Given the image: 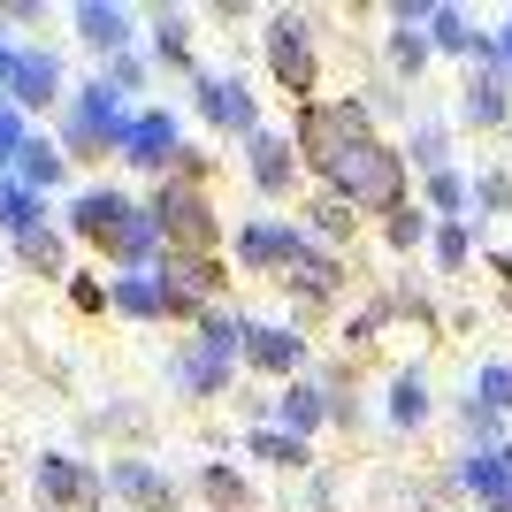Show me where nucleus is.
I'll return each mask as SVG.
<instances>
[{
  "mask_svg": "<svg viewBox=\"0 0 512 512\" xmlns=\"http://www.w3.org/2000/svg\"><path fill=\"white\" fill-rule=\"evenodd\" d=\"M8 85H16V100H23V107H46V100H54V85H62V69L46 62V54H23Z\"/></svg>",
  "mask_w": 512,
  "mask_h": 512,
  "instance_id": "obj_1",
  "label": "nucleus"
},
{
  "mask_svg": "<svg viewBox=\"0 0 512 512\" xmlns=\"http://www.w3.org/2000/svg\"><path fill=\"white\" fill-rule=\"evenodd\" d=\"M0 230L8 237L39 230V192H31V184H0Z\"/></svg>",
  "mask_w": 512,
  "mask_h": 512,
  "instance_id": "obj_2",
  "label": "nucleus"
},
{
  "mask_svg": "<svg viewBox=\"0 0 512 512\" xmlns=\"http://www.w3.org/2000/svg\"><path fill=\"white\" fill-rule=\"evenodd\" d=\"M169 146H176V130L161 123V115H146V123L130 130V161H146V169H161V161H169Z\"/></svg>",
  "mask_w": 512,
  "mask_h": 512,
  "instance_id": "obj_3",
  "label": "nucleus"
},
{
  "mask_svg": "<svg viewBox=\"0 0 512 512\" xmlns=\"http://www.w3.org/2000/svg\"><path fill=\"white\" fill-rule=\"evenodd\" d=\"M39 490L54 497V505H77V497H92V482L69 467V459H46V467H39Z\"/></svg>",
  "mask_w": 512,
  "mask_h": 512,
  "instance_id": "obj_4",
  "label": "nucleus"
},
{
  "mask_svg": "<svg viewBox=\"0 0 512 512\" xmlns=\"http://www.w3.org/2000/svg\"><path fill=\"white\" fill-rule=\"evenodd\" d=\"M54 176H62V153H54V146H23V184H31V192L54 184Z\"/></svg>",
  "mask_w": 512,
  "mask_h": 512,
  "instance_id": "obj_5",
  "label": "nucleus"
},
{
  "mask_svg": "<svg viewBox=\"0 0 512 512\" xmlns=\"http://www.w3.org/2000/svg\"><path fill=\"white\" fill-rule=\"evenodd\" d=\"M16 253L31 260V268H62V237H54V230H31V237H16Z\"/></svg>",
  "mask_w": 512,
  "mask_h": 512,
  "instance_id": "obj_6",
  "label": "nucleus"
},
{
  "mask_svg": "<svg viewBox=\"0 0 512 512\" xmlns=\"http://www.w3.org/2000/svg\"><path fill=\"white\" fill-rule=\"evenodd\" d=\"M85 39L115 46V39H123V16H115V8H85Z\"/></svg>",
  "mask_w": 512,
  "mask_h": 512,
  "instance_id": "obj_7",
  "label": "nucleus"
},
{
  "mask_svg": "<svg viewBox=\"0 0 512 512\" xmlns=\"http://www.w3.org/2000/svg\"><path fill=\"white\" fill-rule=\"evenodd\" d=\"M253 176H260V184H283V146L260 138V146H253Z\"/></svg>",
  "mask_w": 512,
  "mask_h": 512,
  "instance_id": "obj_8",
  "label": "nucleus"
},
{
  "mask_svg": "<svg viewBox=\"0 0 512 512\" xmlns=\"http://www.w3.org/2000/svg\"><path fill=\"white\" fill-rule=\"evenodd\" d=\"M16 153H23V123L0 107V161H16Z\"/></svg>",
  "mask_w": 512,
  "mask_h": 512,
  "instance_id": "obj_9",
  "label": "nucleus"
}]
</instances>
